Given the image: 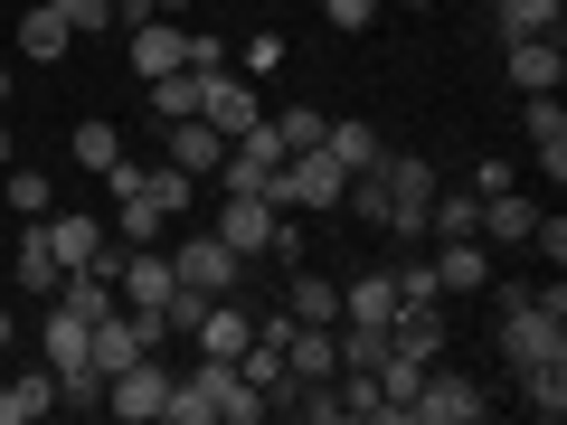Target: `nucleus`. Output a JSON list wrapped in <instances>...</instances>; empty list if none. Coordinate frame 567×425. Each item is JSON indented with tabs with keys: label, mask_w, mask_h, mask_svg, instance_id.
<instances>
[{
	"label": "nucleus",
	"mask_w": 567,
	"mask_h": 425,
	"mask_svg": "<svg viewBox=\"0 0 567 425\" xmlns=\"http://www.w3.org/2000/svg\"><path fill=\"white\" fill-rule=\"evenodd\" d=\"M265 199H275V218H312V208H341L350 199V170L312 142V152H284V170L265 180Z\"/></svg>",
	"instance_id": "obj_1"
},
{
	"label": "nucleus",
	"mask_w": 567,
	"mask_h": 425,
	"mask_svg": "<svg viewBox=\"0 0 567 425\" xmlns=\"http://www.w3.org/2000/svg\"><path fill=\"white\" fill-rule=\"evenodd\" d=\"M379 189H388V218H379L388 237H425V208H435L445 180H435L416 152H379Z\"/></svg>",
	"instance_id": "obj_2"
},
{
	"label": "nucleus",
	"mask_w": 567,
	"mask_h": 425,
	"mask_svg": "<svg viewBox=\"0 0 567 425\" xmlns=\"http://www.w3.org/2000/svg\"><path fill=\"white\" fill-rule=\"evenodd\" d=\"M473 416H483V387H473L464 369H445V360H425L416 397H406V425H473Z\"/></svg>",
	"instance_id": "obj_3"
},
{
	"label": "nucleus",
	"mask_w": 567,
	"mask_h": 425,
	"mask_svg": "<svg viewBox=\"0 0 567 425\" xmlns=\"http://www.w3.org/2000/svg\"><path fill=\"white\" fill-rule=\"evenodd\" d=\"M162 397H171V369H162V350L104 379V416H123V425H162Z\"/></svg>",
	"instance_id": "obj_4"
},
{
	"label": "nucleus",
	"mask_w": 567,
	"mask_h": 425,
	"mask_svg": "<svg viewBox=\"0 0 567 425\" xmlns=\"http://www.w3.org/2000/svg\"><path fill=\"white\" fill-rule=\"evenodd\" d=\"M171 274H181L189 293H237V283H246V256H237V246L218 237V227H208V237L171 246Z\"/></svg>",
	"instance_id": "obj_5"
},
{
	"label": "nucleus",
	"mask_w": 567,
	"mask_h": 425,
	"mask_svg": "<svg viewBox=\"0 0 567 425\" xmlns=\"http://www.w3.org/2000/svg\"><path fill=\"white\" fill-rule=\"evenodd\" d=\"M171 246H123V265H114V303L123 312H162L171 303Z\"/></svg>",
	"instance_id": "obj_6"
},
{
	"label": "nucleus",
	"mask_w": 567,
	"mask_h": 425,
	"mask_svg": "<svg viewBox=\"0 0 567 425\" xmlns=\"http://www.w3.org/2000/svg\"><path fill=\"white\" fill-rule=\"evenodd\" d=\"M189 387L208 397V416H218V425H256L265 416V387H246L237 360H199V369H189Z\"/></svg>",
	"instance_id": "obj_7"
},
{
	"label": "nucleus",
	"mask_w": 567,
	"mask_h": 425,
	"mask_svg": "<svg viewBox=\"0 0 567 425\" xmlns=\"http://www.w3.org/2000/svg\"><path fill=\"white\" fill-rule=\"evenodd\" d=\"M502 66H511L520 95H558L567 85V48L558 39H502Z\"/></svg>",
	"instance_id": "obj_8"
},
{
	"label": "nucleus",
	"mask_w": 567,
	"mask_h": 425,
	"mask_svg": "<svg viewBox=\"0 0 567 425\" xmlns=\"http://www.w3.org/2000/svg\"><path fill=\"white\" fill-rule=\"evenodd\" d=\"M171 66H189V29H171V10H152V20H133V76H171Z\"/></svg>",
	"instance_id": "obj_9"
},
{
	"label": "nucleus",
	"mask_w": 567,
	"mask_h": 425,
	"mask_svg": "<svg viewBox=\"0 0 567 425\" xmlns=\"http://www.w3.org/2000/svg\"><path fill=\"white\" fill-rule=\"evenodd\" d=\"M246 331H256V312H246L237 293H208V312H199V331H189V341H199V360H237Z\"/></svg>",
	"instance_id": "obj_10"
},
{
	"label": "nucleus",
	"mask_w": 567,
	"mask_h": 425,
	"mask_svg": "<svg viewBox=\"0 0 567 425\" xmlns=\"http://www.w3.org/2000/svg\"><path fill=\"white\" fill-rule=\"evenodd\" d=\"M29 227H39V246L58 265H95V246H104V227L85 218V208H48V218H29Z\"/></svg>",
	"instance_id": "obj_11"
},
{
	"label": "nucleus",
	"mask_w": 567,
	"mask_h": 425,
	"mask_svg": "<svg viewBox=\"0 0 567 425\" xmlns=\"http://www.w3.org/2000/svg\"><path fill=\"white\" fill-rule=\"evenodd\" d=\"M48 406H58V369H10V379H0V425H39Z\"/></svg>",
	"instance_id": "obj_12"
},
{
	"label": "nucleus",
	"mask_w": 567,
	"mask_h": 425,
	"mask_svg": "<svg viewBox=\"0 0 567 425\" xmlns=\"http://www.w3.org/2000/svg\"><path fill=\"white\" fill-rule=\"evenodd\" d=\"M388 350H406V360H445V312H435V303H398V312H388Z\"/></svg>",
	"instance_id": "obj_13"
},
{
	"label": "nucleus",
	"mask_w": 567,
	"mask_h": 425,
	"mask_svg": "<svg viewBox=\"0 0 567 425\" xmlns=\"http://www.w3.org/2000/svg\"><path fill=\"white\" fill-rule=\"evenodd\" d=\"M529 227H539V199H520V189H492L473 237H483V246H529Z\"/></svg>",
	"instance_id": "obj_14"
},
{
	"label": "nucleus",
	"mask_w": 567,
	"mask_h": 425,
	"mask_svg": "<svg viewBox=\"0 0 567 425\" xmlns=\"http://www.w3.org/2000/svg\"><path fill=\"white\" fill-rule=\"evenodd\" d=\"M435 283H445V293H483V283H492L483 237H445V256H435Z\"/></svg>",
	"instance_id": "obj_15"
},
{
	"label": "nucleus",
	"mask_w": 567,
	"mask_h": 425,
	"mask_svg": "<svg viewBox=\"0 0 567 425\" xmlns=\"http://www.w3.org/2000/svg\"><path fill=\"white\" fill-rule=\"evenodd\" d=\"M85 331H95L85 312L48 303V322H39V360H48V369H76V360H85Z\"/></svg>",
	"instance_id": "obj_16"
},
{
	"label": "nucleus",
	"mask_w": 567,
	"mask_h": 425,
	"mask_svg": "<svg viewBox=\"0 0 567 425\" xmlns=\"http://www.w3.org/2000/svg\"><path fill=\"white\" fill-rule=\"evenodd\" d=\"M520 406H529L539 425H558V416H567V360H529V369H520Z\"/></svg>",
	"instance_id": "obj_17"
},
{
	"label": "nucleus",
	"mask_w": 567,
	"mask_h": 425,
	"mask_svg": "<svg viewBox=\"0 0 567 425\" xmlns=\"http://www.w3.org/2000/svg\"><path fill=\"white\" fill-rule=\"evenodd\" d=\"M218 152H227V133L218 123H171V170H189V180H199V170H218Z\"/></svg>",
	"instance_id": "obj_18"
},
{
	"label": "nucleus",
	"mask_w": 567,
	"mask_h": 425,
	"mask_svg": "<svg viewBox=\"0 0 567 425\" xmlns=\"http://www.w3.org/2000/svg\"><path fill=\"white\" fill-rule=\"evenodd\" d=\"M388 312H398V274H388V265L341 283V322H388Z\"/></svg>",
	"instance_id": "obj_19"
},
{
	"label": "nucleus",
	"mask_w": 567,
	"mask_h": 425,
	"mask_svg": "<svg viewBox=\"0 0 567 425\" xmlns=\"http://www.w3.org/2000/svg\"><path fill=\"white\" fill-rule=\"evenodd\" d=\"M492 39H558V0H492Z\"/></svg>",
	"instance_id": "obj_20"
},
{
	"label": "nucleus",
	"mask_w": 567,
	"mask_h": 425,
	"mask_svg": "<svg viewBox=\"0 0 567 425\" xmlns=\"http://www.w3.org/2000/svg\"><path fill=\"white\" fill-rule=\"evenodd\" d=\"M284 312H293V322H341V283L312 274V265H293V293H284Z\"/></svg>",
	"instance_id": "obj_21"
},
{
	"label": "nucleus",
	"mask_w": 567,
	"mask_h": 425,
	"mask_svg": "<svg viewBox=\"0 0 567 425\" xmlns=\"http://www.w3.org/2000/svg\"><path fill=\"white\" fill-rule=\"evenodd\" d=\"M66 39H76V29H66L58 10H48V0L20 20V58H29V66H58V58H66Z\"/></svg>",
	"instance_id": "obj_22"
},
{
	"label": "nucleus",
	"mask_w": 567,
	"mask_h": 425,
	"mask_svg": "<svg viewBox=\"0 0 567 425\" xmlns=\"http://www.w3.org/2000/svg\"><path fill=\"white\" fill-rule=\"evenodd\" d=\"M322 152H331L341 170H369L388 142H379V123H322Z\"/></svg>",
	"instance_id": "obj_23"
},
{
	"label": "nucleus",
	"mask_w": 567,
	"mask_h": 425,
	"mask_svg": "<svg viewBox=\"0 0 567 425\" xmlns=\"http://www.w3.org/2000/svg\"><path fill=\"white\" fill-rule=\"evenodd\" d=\"M66 152H76V170H95V180H104V170L123 162V133H114V123H104V114H85V123H76V142H66Z\"/></svg>",
	"instance_id": "obj_24"
},
{
	"label": "nucleus",
	"mask_w": 567,
	"mask_h": 425,
	"mask_svg": "<svg viewBox=\"0 0 567 425\" xmlns=\"http://www.w3.org/2000/svg\"><path fill=\"white\" fill-rule=\"evenodd\" d=\"M10 256H20V293H58V274H66V265L39 246V227H20V246H10Z\"/></svg>",
	"instance_id": "obj_25"
},
{
	"label": "nucleus",
	"mask_w": 567,
	"mask_h": 425,
	"mask_svg": "<svg viewBox=\"0 0 567 425\" xmlns=\"http://www.w3.org/2000/svg\"><path fill=\"white\" fill-rule=\"evenodd\" d=\"M114 227H123V246H162L171 237V218L142 199V189H133V199H114Z\"/></svg>",
	"instance_id": "obj_26"
},
{
	"label": "nucleus",
	"mask_w": 567,
	"mask_h": 425,
	"mask_svg": "<svg viewBox=\"0 0 567 425\" xmlns=\"http://www.w3.org/2000/svg\"><path fill=\"white\" fill-rule=\"evenodd\" d=\"M331 341H341V369H379V350H388V322H341Z\"/></svg>",
	"instance_id": "obj_27"
},
{
	"label": "nucleus",
	"mask_w": 567,
	"mask_h": 425,
	"mask_svg": "<svg viewBox=\"0 0 567 425\" xmlns=\"http://www.w3.org/2000/svg\"><path fill=\"white\" fill-rule=\"evenodd\" d=\"M398 303H445V283H435V256H398Z\"/></svg>",
	"instance_id": "obj_28"
},
{
	"label": "nucleus",
	"mask_w": 567,
	"mask_h": 425,
	"mask_svg": "<svg viewBox=\"0 0 567 425\" xmlns=\"http://www.w3.org/2000/svg\"><path fill=\"white\" fill-rule=\"evenodd\" d=\"M265 123H275V133H284V152H312L331 114H312V104H275V114H265Z\"/></svg>",
	"instance_id": "obj_29"
},
{
	"label": "nucleus",
	"mask_w": 567,
	"mask_h": 425,
	"mask_svg": "<svg viewBox=\"0 0 567 425\" xmlns=\"http://www.w3.org/2000/svg\"><path fill=\"white\" fill-rule=\"evenodd\" d=\"M189 189H199V180H189V170H142V199H152V208H162V218H181V208H189Z\"/></svg>",
	"instance_id": "obj_30"
},
{
	"label": "nucleus",
	"mask_w": 567,
	"mask_h": 425,
	"mask_svg": "<svg viewBox=\"0 0 567 425\" xmlns=\"http://www.w3.org/2000/svg\"><path fill=\"white\" fill-rule=\"evenodd\" d=\"M58 406H85V416H95V406H104V369H95V360L58 369Z\"/></svg>",
	"instance_id": "obj_31"
},
{
	"label": "nucleus",
	"mask_w": 567,
	"mask_h": 425,
	"mask_svg": "<svg viewBox=\"0 0 567 425\" xmlns=\"http://www.w3.org/2000/svg\"><path fill=\"white\" fill-rule=\"evenodd\" d=\"M0 189H10V208H20V218H48V170H0Z\"/></svg>",
	"instance_id": "obj_32"
},
{
	"label": "nucleus",
	"mask_w": 567,
	"mask_h": 425,
	"mask_svg": "<svg viewBox=\"0 0 567 425\" xmlns=\"http://www.w3.org/2000/svg\"><path fill=\"white\" fill-rule=\"evenodd\" d=\"M539 142H567V104L558 95H529V152Z\"/></svg>",
	"instance_id": "obj_33"
},
{
	"label": "nucleus",
	"mask_w": 567,
	"mask_h": 425,
	"mask_svg": "<svg viewBox=\"0 0 567 425\" xmlns=\"http://www.w3.org/2000/svg\"><path fill=\"white\" fill-rule=\"evenodd\" d=\"M379 10H388V0H322L331 29H379Z\"/></svg>",
	"instance_id": "obj_34"
},
{
	"label": "nucleus",
	"mask_w": 567,
	"mask_h": 425,
	"mask_svg": "<svg viewBox=\"0 0 567 425\" xmlns=\"http://www.w3.org/2000/svg\"><path fill=\"white\" fill-rule=\"evenodd\" d=\"M48 10H58L66 29H104V20H114V0H48Z\"/></svg>",
	"instance_id": "obj_35"
},
{
	"label": "nucleus",
	"mask_w": 567,
	"mask_h": 425,
	"mask_svg": "<svg viewBox=\"0 0 567 425\" xmlns=\"http://www.w3.org/2000/svg\"><path fill=\"white\" fill-rule=\"evenodd\" d=\"M275 66H284V39H275V29H256V39H246V76H275Z\"/></svg>",
	"instance_id": "obj_36"
},
{
	"label": "nucleus",
	"mask_w": 567,
	"mask_h": 425,
	"mask_svg": "<svg viewBox=\"0 0 567 425\" xmlns=\"http://www.w3.org/2000/svg\"><path fill=\"white\" fill-rule=\"evenodd\" d=\"M10 331H20V312H10V303H0V350H10Z\"/></svg>",
	"instance_id": "obj_37"
},
{
	"label": "nucleus",
	"mask_w": 567,
	"mask_h": 425,
	"mask_svg": "<svg viewBox=\"0 0 567 425\" xmlns=\"http://www.w3.org/2000/svg\"><path fill=\"white\" fill-rule=\"evenodd\" d=\"M0 170H10V123H0Z\"/></svg>",
	"instance_id": "obj_38"
},
{
	"label": "nucleus",
	"mask_w": 567,
	"mask_h": 425,
	"mask_svg": "<svg viewBox=\"0 0 567 425\" xmlns=\"http://www.w3.org/2000/svg\"><path fill=\"white\" fill-rule=\"evenodd\" d=\"M388 10H425V0H388Z\"/></svg>",
	"instance_id": "obj_39"
},
{
	"label": "nucleus",
	"mask_w": 567,
	"mask_h": 425,
	"mask_svg": "<svg viewBox=\"0 0 567 425\" xmlns=\"http://www.w3.org/2000/svg\"><path fill=\"white\" fill-rule=\"evenodd\" d=\"M152 10H189V0H152Z\"/></svg>",
	"instance_id": "obj_40"
},
{
	"label": "nucleus",
	"mask_w": 567,
	"mask_h": 425,
	"mask_svg": "<svg viewBox=\"0 0 567 425\" xmlns=\"http://www.w3.org/2000/svg\"><path fill=\"white\" fill-rule=\"evenodd\" d=\"M0 104H10V66H0Z\"/></svg>",
	"instance_id": "obj_41"
},
{
	"label": "nucleus",
	"mask_w": 567,
	"mask_h": 425,
	"mask_svg": "<svg viewBox=\"0 0 567 425\" xmlns=\"http://www.w3.org/2000/svg\"><path fill=\"white\" fill-rule=\"evenodd\" d=\"M237 10H256V0H237Z\"/></svg>",
	"instance_id": "obj_42"
}]
</instances>
